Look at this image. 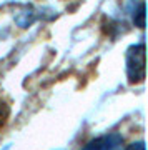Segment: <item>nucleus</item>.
Here are the masks:
<instances>
[{
	"label": "nucleus",
	"instance_id": "f257e3e1",
	"mask_svg": "<svg viewBox=\"0 0 148 150\" xmlns=\"http://www.w3.org/2000/svg\"><path fill=\"white\" fill-rule=\"evenodd\" d=\"M127 77L130 83H140L145 80L147 75V67H145V43H135L132 47H128L127 55Z\"/></svg>",
	"mask_w": 148,
	"mask_h": 150
},
{
	"label": "nucleus",
	"instance_id": "f03ea898",
	"mask_svg": "<svg viewBox=\"0 0 148 150\" xmlns=\"http://www.w3.org/2000/svg\"><path fill=\"white\" fill-rule=\"evenodd\" d=\"M123 144V137L118 132H110V134L100 135L97 139L87 142L80 150H118Z\"/></svg>",
	"mask_w": 148,
	"mask_h": 150
},
{
	"label": "nucleus",
	"instance_id": "7ed1b4c3",
	"mask_svg": "<svg viewBox=\"0 0 148 150\" xmlns=\"http://www.w3.org/2000/svg\"><path fill=\"white\" fill-rule=\"evenodd\" d=\"M37 17H35V12L32 10V8H25V10H22L18 15H17V23L20 25L22 28H27V27H30L33 23V20H35Z\"/></svg>",
	"mask_w": 148,
	"mask_h": 150
},
{
	"label": "nucleus",
	"instance_id": "20e7f679",
	"mask_svg": "<svg viewBox=\"0 0 148 150\" xmlns=\"http://www.w3.org/2000/svg\"><path fill=\"white\" fill-rule=\"evenodd\" d=\"M133 22L138 28H145V2H140L138 8L133 12Z\"/></svg>",
	"mask_w": 148,
	"mask_h": 150
},
{
	"label": "nucleus",
	"instance_id": "39448f33",
	"mask_svg": "<svg viewBox=\"0 0 148 150\" xmlns=\"http://www.w3.org/2000/svg\"><path fill=\"white\" fill-rule=\"evenodd\" d=\"M8 115H10V107H8V103L0 100V129L5 125Z\"/></svg>",
	"mask_w": 148,
	"mask_h": 150
},
{
	"label": "nucleus",
	"instance_id": "423d86ee",
	"mask_svg": "<svg viewBox=\"0 0 148 150\" xmlns=\"http://www.w3.org/2000/svg\"><path fill=\"white\" fill-rule=\"evenodd\" d=\"M123 150H145V142L140 140V142H133V144L127 145Z\"/></svg>",
	"mask_w": 148,
	"mask_h": 150
}]
</instances>
